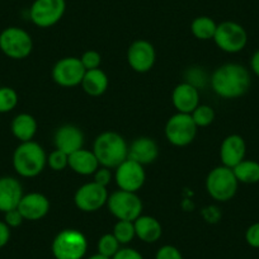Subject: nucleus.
I'll list each match as a JSON object with an SVG mask.
<instances>
[{
  "mask_svg": "<svg viewBox=\"0 0 259 259\" xmlns=\"http://www.w3.org/2000/svg\"><path fill=\"white\" fill-rule=\"evenodd\" d=\"M81 87L84 92L91 97H99L108 88V76L101 69L87 70L81 80Z\"/></svg>",
  "mask_w": 259,
  "mask_h": 259,
  "instance_id": "b1692460",
  "label": "nucleus"
},
{
  "mask_svg": "<svg viewBox=\"0 0 259 259\" xmlns=\"http://www.w3.org/2000/svg\"><path fill=\"white\" fill-rule=\"evenodd\" d=\"M119 250V243L113 234H104L98 241V253L104 256H112Z\"/></svg>",
  "mask_w": 259,
  "mask_h": 259,
  "instance_id": "c756f323",
  "label": "nucleus"
},
{
  "mask_svg": "<svg viewBox=\"0 0 259 259\" xmlns=\"http://www.w3.org/2000/svg\"><path fill=\"white\" fill-rule=\"evenodd\" d=\"M245 240L251 248L259 249V223H254L246 229Z\"/></svg>",
  "mask_w": 259,
  "mask_h": 259,
  "instance_id": "72a5a7b5",
  "label": "nucleus"
},
{
  "mask_svg": "<svg viewBox=\"0 0 259 259\" xmlns=\"http://www.w3.org/2000/svg\"><path fill=\"white\" fill-rule=\"evenodd\" d=\"M0 50L13 60H23L31 55L33 41L31 34L19 27H8L0 33Z\"/></svg>",
  "mask_w": 259,
  "mask_h": 259,
  "instance_id": "423d86ee",
  "label": "nucleus"
},
{
  "mask_svg": "<svg viewBox=\"0 0 259 259\" xmlns=\"http://www.w3.org/2000/svg\"><path fill=\"white\" fill-rule=\"evenodd\" d=\"M197 128L193 118L188 113H177L168 119L165 124L166 140L174 146H187L197 135Z\"/></svg>",
  "mask_w": 259,
  "mask_h": 259,
  "instance_id": "9d476101",
  "label": "nucleus"
},
{
  "mask_svg": "<svg viewBox=\"0 0 259 259\" xmlns=\"http://www.w3.org/2000/svg\"><path fill=\"white\" fill-rule=\"evenodd\" d=\"M69 166L80 176H91L99 168V161L93 151L80 149L69 155Z\"/></svg>",
  "mask_w": 259,
  "mask_h": 259,
  "instance_id": "412c9836",
  "label": "nucleus"
},
{
  "mask_svg": "<svg viewBox=\"0 0 259 259\" xmlns=\"http://www.w3.org/2000/svg\"><path fill=\"white\" fill-rule=\"evenodd\" d=\"M88 243L81 231L65 229L52 241V254L56 259H83Z\"/></svg>",
  "mask_w": 259,
  "mask_h": 259,
  "instance_id": "39448f33",
  "label": "nucleus"
},
{
  "mask_svg": "<svg viewBox=\"0 0 259 259\" xmlns=\"http://www.w3.org/2000/svg\"><path fill=\"white\" fill-rule=\"evenodd\" d=\"M55 146L57 150H61L68 155L83 149L84 135L79 127L73 124H65L57 128L54 138Z\"/></svg>",
  "mask_w": 259,
  "mask_h": 259,
  "instance_id": "dca6fc26",
  "label": "nucleus"
},
{
  "mask_svg": "<svg viewBox=\"0 0 259 259\" xmlns=\"http://www.w3.org/2000/svg\"><path fill=\"white\" fill-rule=\"evenodd\" d=\"M24 219L22 216V213L19 212L18 208H14V210L8 211V212L4 213V223L9 226V228H18L23 224Z\"/></svg>",
  "mask_w": 259,
  "mask_h": 259,
  "instance_id": "f704fd0d",
  "label": "nucleus"
},
{
  "mask_svg": "<svg viewBox=\"0 0 259 259\" xmlns=\"http://www.w3.org/2000/svg\"><path fill=\"white\" fill-rule=\"evenodd\" d=\"M108 196L107 187L101 186L93 181L79 187L74 196V202L83 212H96L106 205Z\"/></svg>",
  "mask_w": 259,
  "mask_h": 259,
  "instance_id": "f8f14e48",
  "label": "nucleus"
},
{
  "mask_svg": "<svg viewBox=\"0 0 259 259\" xmlns=\"http://www.w3.org/2000/svg\"><path fill=\"white\" fill-rule=\"evenodd\" d=\"M93 153L98 159L99 165L109 169L117 168L128 159V145L119 134L106 131L94 141Z\"/></svg>",
  "mask_w": 259,
  "mask_h": 259,
  "instance_id": "f03ea898",
  "label": "nucleus"
},
{
  "mask_svg": "<svg viewBox=\"0 0 259 259\" xmlns=\"http://www.w3.org/2000/svg\"><path fill=\"white\" fill-rule=\"evenodd\" d=\"M66 11V0H34L29 18L39 28H50L61 21Z\"/></svg>",
  "mask_w": 259,
  "mask_h": 259,
  "instance_id": "1a4fd4ad",
  "label": "nucleus"
},
{
  "mask_svg": "<svg viewBox=\"0 0 259 259\" xmlns=\"http://www.w3.org/2000/svg\"><path fill=\"white\" fill-rule=\"evenodd\" d=\"M250 69L259 78V50H256L250 59Z\"/></svg>",
  "mask_w": 259,
  "mask_h": 259,
  "instance_id": "58836bf2",
  "label": "nucleus"
},
{
  "mask_svg": "<svg viewBox=\"0 0 259 259\" xmlns=\"http://www.w3.org/2000/svg\"><path fill=\"white\" fill-rule=\"evenodd\" d=\"M80 61L84 68H85V70H93V69L99 68V65L102 62V57L99 52L94 51V50H88V51H85L81 55Z\"/></svg>",
  "mask_w": 259,
  "mask_h": 259,
  "instance_id": "2f4dec72",
  "label": "nucleus"
},
{
  "mask_svg": "<svg viewBox=\"0 0 259 259\" xmlns=\"http://www.w3.org/2000/svg\"><path fill=\"white\" fill-rule=\"evenodd\" d=\"M156 54L153 45L145 39L133 42L127 51V61L136 73H148L155 64Z\"/></svg>",
  "mask_w": 259,
  "mask_h": 259,
  "instance_id": "4468645a",
  "label": "nucleus"
},
{
  "mask_svg": "<svg viewBox=\"0 0 259 259\" xmlns=\"http://www.w3.org/2000/svg\"><path fill=\"white\" fill-rule=\"evenodd\" d=\"M114 179L118 188L122 191L138 192L145 183V169L141 164L131 159H126L116 168Z\"/></svg>",
  "mask_w": 259,
  "mask_h": 259,
  "instance_id": "ddd939ff",
  "label": "nucleus"
},
{
  "mask_svg": "<svg viewBox=\"0 0 259 259\" xmlns=\"http://www.w3.org/2000/svg\"><path fill=\"white\" fill-rule=\"evenodd\" d=\"M47 164L52 170L61 171L69 166V155L61 150H54L47 158Z\"/></svg>",
  "mask_w": 259,
  "mask_h": 259,
  "instance_id": "7c9ffc66",
  "label": "nucleus"
},
{
  "mask_svg": "<svg viewBox=\"0 0 259 259\" xmlns=\"http://www.w3.org/2000/svg\"><path fill=\"white\" fill-rule=\"evenodd\" d=\"M233 171L239 183L255 184L259 182V163L255 160L244 159L238 165L234 166Z\"/></svg>",
  "mask_w": 259,
  "mask_h": 259,
  "instance_id": "393cba45",
  "label": "nucleus"
},
{
  "mask_svg": "<svg viewBox=\"0 0 259 259\" xmlns=\"http://www.w3.org/2000/svg\"><path fill=\"white\" fill-rule=\"evenodd\" d=\"M11 239V228L4 221H0V249L8 244Z\"/></svg>",
  "mask_w": 259,
  "mask_h": 259,
  "instance_id": "4c0bfd02",
  "label": "nucleus"
},
{
  "mask_svg": "<svg viewBox=\"0 0 259 259\" xmlns=\"http://www.w3.org/2000/svg\"><path fill=\"white\" fill-rule=\"evenodd\" d=\"M112 259H144L143 255L139 253L138 250L133 248H123V249H119Z\"/></svg>",
  "mask_w": 259,
  "mask_h": 259,
  "instance_id": "e433bc0d",
  "label": "nucleus"
},
{
  "mask_svg": "<svg viewBox=\"0 0 259 259\" xmlns=\"http://www.w3.org/2000/svg\"><path fill=\"white\" fill-rule=\"evenodd\" d=\"M85 71L79 57H64L55 64L52 69V79L60 87L74 88L81 84Z\"/></svg>",
  "mask_w": 259,
  "mask_h": 259,
  "instance_id": "9b49d317",
  "label": "nucleus"
},
{
  "mask_svg": "<svg viewBox=\"0 0 259 259\" xmlns=\"http://www.w3.org/2000/svg\"><path fill=\"white\" fill-rule=\"evenodd\" d=\"M159 156V146L155 140L150 138H138L128 146V159L148 165L154 163Z\"/></svg>",
  "mask_w": 259,
  "mask_h": 259,
  "instance_id": "aec40b11",
  "label": "nucleus"
},
{
  "mask_svg": "<svg viewBox=\"0 0 259 259\" xmlns=\"http://www.w3.org/2000/svg\"><path fill=\"white\" fill-rule=\"evenodd\" d=\"M192 118H193L194 123L197 127H207L215 119V112L211 108L210 106H206V104H200L197 108L194 109L191 113Z\"/></svg>",
  "mask_w": 259,
  "mask_h": 259,
  "instance_id": "c85d7f7f",
  "label": "nucleus"
},
{
  "mask_svg": "<svg viewBox=\"0 0 259 259\" xmlns=\"http://www.w3.org/2000/svg\"><path fill=\"white\" fill-rule=\"evenodd\" d=\"M23 197V188L13 177H0V212H8L18 207Z\"/></svg>",
  "mask_w": 259,
  "mask_h": 259,
  "instance_id": "f3484780",
  "label": "nucleus"
},
{
  "mask_svg": "<svg viewBox=\"0 0 259 259\" xmlns=\"http://www.w3.org/2000/svg\"><path fill=\"white\" fill-rule=\"evenodd\" d=\"M12 134L21 143L32 141L37 133V121L28 113H19L14 117L11 124Z\"/></svg>",
  "mask_w": 259,
  "mask_h": 259,
  "instance_id": "5701e85b",
  "label": "nucleus"
},
{
  "mask_svg": "<svg viewBox=\"0 0 259 259\" xmlns=\"http://www.w3.org/2000/svg\"><path fill=\"white\" fill-rule=\"evenodd\" d=\"M155 259H183V256L176 246L164 245L158 250Z\"/></svg>",
  "mask_w": 259,
  "mask_h": 259,
  "instance_id": "473e14b6",
  "label": "nucleus"
},
{
  "mask_svg": "<svg viewBox=\"0 0 259 259\" xmlns=\"http://www.w3.org/2000/svg\"><path fill=\"white\" fill-rule=\"evenodd\" d=\"M94 176V182L101 186L107 187L112 181V173L109 170V168H106V166H102V168H98L96 170Z\"/></svg>",
  "mask_w": 259,
  "mask_h": 259,
  "instance_id": "c9c22d12",
  "label": "nucleus"
},
{
  "mask_svg": "<svg viewBox=\"0 0 259 259\" xmlns=\"http://www.w3.org/2000/svg\"><path fill=\"white\" fill-rule=\"evenodd\" d=\"M113 234L119 244H128L136 236L134 221L118 220L113 228Z\"/></svg>",
  "mask_w": 259,
  "mask_h": 259,
  "instance_id": "bb28decb",
  "label": "nucleus"
},
{
  "mask_svg": "<svg viewBox=\"0 0 259 259\" xmlns=\"http://www.w3.org/2000/svg\"><path fill=\"white\" fill-rule=\"evenodd\" d=\"M213 41L221 51L238 54L245 49L248 44V33L241 24L233 21H225L218 24Z\"/></svg>",
  "mask_w": 259,
  "mask_h": 259,
  "instance_id": "6e6552de",
  "label": "nucleus"
},
{
  "mask_svg": "<svg viewBox=\"0 0 259 259\" xmlns=\"http://www.w3.org/2000/svg\"><path fill=\"white\" fill-rule=\"evenodd\" d=\"M88 259H111V258H108V256H104V255H102V254H94V255H92V256H89Z\"/></svg>",
  "mask_w": 259,
  "mask_h": 259,
  "instance_id": "ea45409f",
  "label": "nucleus"
},
{
  "mask_svg": "<svg viewBox=\"0 0 259 259\" xmlns=\"http://www.w3.org/2000/svg\"><path fill=\"white\" fill-rule=\"evenodd\" d=\"M108 210L117 220L135 221L143 212V201L136 192L118 191L108 196L107 201Z\"/></svg>",
  "mask_w": 259,
  "mask_h": 259,
  "instance_id": "0eeeda50",
  "label": "nucleus"
},
{
  "mask_svg": "<svg viewBox=\"0 0 259 259\" xmlns=\"http://www.w3.org/2000/svg\"><path fill=\"white\" fill-rule=\"evenodd\" d=\"M218 24L212 18L207 16H200L194 18L191 23V32L196 38L201 41L213 39Z\"/></svg>",
  "mask_w": 259,
  "mask_h": 259,
  "instance_id": "a878e982",
  "label": "nucleus"
},
{
  "mask_svg": "<svg viewBox=\"0 0 259 259\" xmlns=\"http://www.w3.org/2000/svg\"><path fill=\"white\" fill-rule=\"evenodd\" d=\"M134 225H135L136 236L144 243H155L163 234V228H161L160 223L151 216L141 215L140 218L134 221Z\"/></svg>",
  "mask_w": 259,
  "mask_h": 259,
  "instance_id": "4be33fe9",
  "label": "nucleus"
},
{
  "mask_svg": "<svg viewBox=\"0 0 259 259\" xmlns=\"http://www.w3.org/2000/svg\"><path fill=\"white\" fill-rule=\"evenodd\" d=\"M24 220L38 221L44 219L50 211V201L45 194L38 192L23 194L18 207Z\"/></svg>",
  "mask_w": 259,
  "mask_h": 259,
  "instance_id": "2eb2a0df",
  "label": "nucleus"
},
{
  "mask_svg": "<svg viewBox=\"0 0 259 259\" xmlns=\"http://www.w3.org/2000/svg\"><path fill=\"white\" fill-rule=\"evenodd\" d=\"M246 144L240 135H229L224 139L220 148V158L223 165L233 169L245 159Z\"/></svg>",
  "mask_w": 259,
  "mask_h": 259,
  "instance_id": "a211bd4d",
  "label": "nucleus"
},
{
  "mask_svg": "<svg viewBox=\"0 0 259 259\" xmlns=\"http://www.w3.org/2000/svg\"><path fill=\"white\" fill-rule=\"evenodd\" d=\"M239 182L233 169L225 165L216 166L208 173L206 189L211 197L220 202L230 201L238 192Z\"/></svg>",
  "mask_w": 259,
  "mask_h": 259,
  "instance_id": "20e7f679",
  "label": "nucleus"
},
{
  "mask_svg": "<svg viewBox=\"0 0 259 259\" xmlns=\"http://www.w3.org/2000/svg\"><path fill=\"white\" fill-rule=\"evenodd\" d=\"M18 104V94L11 87L0 88V113L12 112Z\"/></svg>",
  "mask_w": 259,
  "mask_h": 259,
  "instance_id": "cd10ccee",
  "label": "nucleus"
},
{
  "mask_svg": "<svg viewBox=\"0 0 259 259\" xmlns=\"http://www.w3.org/2000/svg\"><path fill=\"white\" fill-rule=\"evenodd\" d=\"M251 85L250 73L240 64H225L213 71L211 87L219 97L236 99L243 97Z\"/></svg>",
  "mask_w": 259,
  "mask_h": 259,
  "instance_id": "f257e3e1",
  "label": "nucleus"
},
{
  "mask_svg": "<svg viewBox=\"0 0 259 259\" xmlns=\"http://www.w3.org/2000/svg\"><path fill=\"white\" fill-rule=\"evenodd\" d=\"M171 102L179 113L191 114L200 106V93L196 87L189 83H181L174 88Z\"/></svg>",
  "mask_w": 259,
  "mask_h": 259,
  "instance_id": "6ab92c4d",
  "label": "nucleus"
},
{
  "mask_svg": "<svg viewBox=\"0 0 259 259\" xmlns=\"http://www.w3.org/2000/svg\"><path fill=\"white\" fill-rule=\"evenodd\" d=\"M12 163L19 176L23 178H34L44 171L47 164V155L39 144L26 141L17 146Z\"/></svg>",
  "mask_w": 259,
  "mask_h": 259,
  "instance_id": "7ed1b4c3",
  "label": "nucleus"
}]
</instances>
